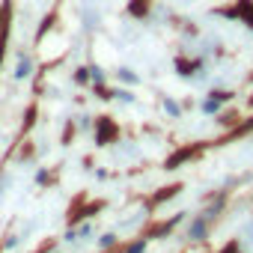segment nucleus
<instances>
[{"label": "nucleus", "instance_id": "1", "mask_svg": "<svg viewBox=\"0 0 253 253\" xmlns=\"http://www.w3.org/2000/svg\"><path fill=\"white\" fill-rule=\"evenodd\" d=\"M24 75H30V63L27 60H21V66H18V78H24Z\"/></svg>", "mask_w": 253, "mask_h": 253}]
</instances>
